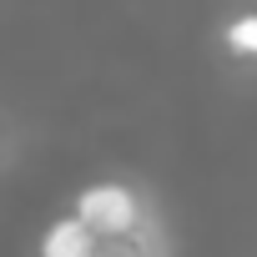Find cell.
Here are the masks:
<instances>
[{
  "label": "cell",
  "instance_id": "cell-1",
  "mask_svg": "<svg viewBox=\"0 0 257 257\" xmlns=\"http://www.w3.org/2000/svg\"><path fill=\"white\" fill-rule=\"evenodd\" d=\"M76 217L96 232V237H121L137 227V197L116 187V182H101V187H86L81 202H76Z\"/></svg>",
  "mask_w": 257,
  "mask_h": 257
},
{
  "label": "cell",
  "instance_id": "cell-2",
  "mask_svg": "<svg viewBox=\"0 0 257 257\" xmlns=\"http://www.w3.org/2000/svg\"><path fill=\"white\" fill-rule=\"evenodd\" d=\"M91 252H96V232L81 217H61L41 242V257H91Z\"/></svg>",
  "mask_w": 257,
  "mask_h": 257
},
{
  "label": "cell",
  "instance_id": "cell-3",
  "mask_svg": "<svg viewBox=\"0 0 257 257\" xmlns=\"http://www.w3.org/2000/svg\"><path fill=\"white\" fill-rule=\"evenodd\" d=\"M222 41H227V51H232V56H257V11H247V16L227 21Z\"/></svg>",
  "mask_w": 257,
  "mask_h": 257
}]
</instances>
